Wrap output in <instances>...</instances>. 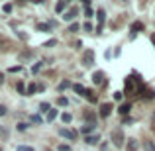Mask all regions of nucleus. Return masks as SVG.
Wrapping results in <instances>:
<instances>
[{"instance_id":"nucleus-1","label":"nucleus","mask_w":155,"mask_h":151,"mask_svg":"<svg viewBox=\"0 0 155 151\" xmlns=\"http://www.w3.org/2000/svg\"><path fill=\"white\" fill-rule=\"evenodd\" d=\"M112 143L116 145V147H122V145H124V133H122L120 130H114L112 132Z\"/></svg>"},{"instance_id":"nucleus-2","label":"nucleus","mask_w":155,"mask_h":151,"mask_svg":"<svg viewBox=\"0 0 155 151\" xmlns=\"http://www.w3.org/2000/svg\"><path fill=\"white\" fill-rule=\"evenodd\" d=\"M83 63L87 65V67H91V65L94 63V53H92L91 49H88V51H84V55H83Z\"/></svg>"},{"instance_id":"nucleus-3","label":"nucleus","mask_w":155,"mask_h":151,"mask_svg":"<svg viewBox=\"0 0 155 151\" xmlns=\"http://www.w3.org/2000/svg\"><path fill=\"white\" fill-rule=\"evenodd\" d=\"M110 112H112V104H110V102H106V104H100V116H102V118H108Z\"/></svg>"},{"instance_id":"nucleus-4","label":"nucleus","mask_w":155,"mask_h":151,"mask_svg":"<svg viewBox=\"0 0 155 151\" xmlns=\"http://www.w3.org/2000/svg\"><path fill=\"white\" fill-rule=\"evenodd\" d=\"M59 133H61L63 137H67V140H75V137H77V133H75V132H71V130H67V128H61V130H59Z\"/></svg>"},{"instance_id":"nucleus-5","label":"nucleus","mask_w":155,"mask_h":151,"mask_svg":"<svg viewBox=\"0 0 155 151\" xmlns=\"http://www.w3.org/2000/svg\"><path fill=\"white\" fill-rule=\"evenodd\" d=\"M92 83H94V84H102L104 83V73L102 71H96L94 75H92Z\"/></svg>"},{"instance_id":"nucleus-6","label":"nucleus","mask_w":155,"mask_h":151,"mask_svg":"<svg viewBox=\"0 0 155 151\" xmlns=\"http://www.w3.org/2000/svg\"><path fill=\"white\" fill-rule=\"evenodd\" d=\"M77 12H79L77 8H71L69 12H65V14H63V20H65V22H71V20H73V18L77 16Z\"/></svg>"},{"instance_id":"nucleus-7","label":"nucleus","mask_w":155,"mask_h":151,"mask_svg":"<svg viewBox=\"0 0 155 151\" xmlns=\"http://www.w3.org/2000/svg\"><path fill=\"white\" fill-rule=\"evenodd\" d=\"M94 128H96L94 124H87V126H83V128H81V133H84V136H88V133H91V132H92Z\"/></svg>"},{"instance_id":"nucleus-8","label":"nucleus","mask_w":155,"mask_h":151,"mask_svg":"<svg viewBox=\"0 0 155 151\" xmlns=\"http://www.w3.org/2000/svg\"><path fill=\"white\" fill-rule=\"evenodd\" d=\"M73 90H75L77 94H83V96L87 94V88H84L83 84H73Z\"/></svg>"},{"instance_id":"nucleus-9","label":"nucleus","mask_w":155,"mask_h":151,"mask_svg":"<svg viewBox=\"0 0 155 151\" xmlns=\"http://www.w3.org/2000/svg\"><path fill=\"white\" fill-rule=\"evenodd\" d=\"M84 141H87L88 145H96V143H98V136H87Z\"/></svg>"},{"instance_id":"nucleus-10","label":"nucleus","mask_w":155,"mask_h":151,"mask_svg":"<svg viewBox=\"0 0 155 151\" xmlns=\"http://www.w3.org/2000/svg\"><path fill=\"white\" fill-rule=\"evenodd\" d=\"M96 16H98V30H100V28H102V24H104V10H98V12H96Z\"/></svg>"},{"instance_id":"nucleus-11","label":"nucleus","mask_w":155,"mask_h":151,"mask_svg":"<svg viewBox=\"0 0 155 151\" xmlns=\"http://www.w3.org/2000/svg\"><path fill=\"white\" fill-rule=\"evenodd\" d=\"M126 147H128V151H136L137 149V141L136 140H128V145H126Z\"/></svg>"},{"instance_id":"nucleus-12","label":"nucleus","mask_w":155,"mask_h":151,"mask_svg":"<svg viewBox=\"0 0 155 151\" xmlns=\"http://www.w3.org/2000/svg\"><path fill=\"white\" fill-rule=\"evenodd\" d=\"M61 120H63V124H71V120H73V116L69 112H63L61 114Z\"/></svg>"},{"instance_id":"nucleus-13","label":"nucleus","mask_w":155,"mask_h":151,"mask_svg":"<svg viewBox=\"0 0 155 151\" xmlns=\"http://www.w3.org/2000/svg\"><path fill=\"white\" fill-rule=\"evenodd\" d=\"M84 120L88 122V124H94V120H96V116L92 112H84Z\"/></svg>"},{"instance_id":"nucleus-14","label":"nucleus","mask_w":155,"mask_h":151,"mask_svg":"<svg viewBox=\"0 0 155 151\" xmlns=\"http://www.w3.org/2000/svg\"><path fill=\"white\" fill-rule=\"evenodd\" d=\"M65 8H67V2H63V0H59V2L55 4V10H57V12H63Z\"/></svg>"},{"instance_id":"nucleus-15","label":"nucleus","mask_w":155,"mask_h":151,"mask_svg":"<svg viewBox=\"0 0 155 151\" xmlns=\"http://www.w3.org/2000/svg\"><path fill=\"white\" fill-rule=\"evenodd\" d=\"M130 110H132V104H122L120 106V114H124V116L130 112Z\"/></svg>"},{"instance_id":"nucleus-16","label":"nucleus","mask_w":155,"mask_h":151,"mask_svg":"<svg viewBox=\"0 0 155 151\" xmlns=\"http://www.w3.org/2000/svg\"><path fill=\"white\" fill-rule=\"evenodd\" d=\"M55 118H57V110H49V112H47V120H49V122H53V120H55Z\"/></svg>"},{"instance_id":"nucleus-17","label":"nucleus","mask_w":155,"mask_h":151,"mask_svg":"<svg viewBox=\"0 0 155 151\" xmlns=\"http://www.w3.org/2000/svg\"><path fill=\"white\" fill-rule=\"evenodd\" d=\"M143 147H145V151H155V143L153 141H145Z\"/></svg>"},{"instance_id":"nucleus-18","label":"nucleus","mask_w":155,"mask_h":151,"mask_svg":"<svg viewBox=\"0 0 155 151\" xmlns=\"http://www.w3.org/2000/svg\"><path fill=\"white\" fill-rule=\"evenodd\" d=\"M69 87H73L71 80H63V83L59 84V90H65V88H69Z\"/></svg>"},{"instance_id":"nucleus-19","label":"nucleus","mask_w":155,"mask_h":151,"mask_svg":"<svg viewBox=\"0 0 155 151\" xmlns=\"http://www.w3.org/2000/svg\"><path fill=\"white\" fill-rule=\"evenodd\" d=\"M16 90L22 92V94H26V84H24V83H18V84H16Z\"/></svg>"},{"instance_id":"nucleus-20","label":"nucleus","mask_w":155,"mask_h":151,"mask_svg":"<svg viewBox=\"0 0 155 151\" xmlns=\"http://www.w3.org/2000/svg\"><path fill=\"white\" fill-rule=\"evenodd\" d=\"M57 104H59V106H67V104H69V100L65 98V96H59V98H57Z\"/></svg>"},{"instance_id":"nucleus-21","label":"nucleus","mask_w":155,"mask_h":151,"mask_svg":"<svg viewBox=\"0 0 155 151\" xmlns=\"http://www.w3.org/2000/svg\"><path fill=\"white\" fill-rule=\"evenodd\" d=\"M16 151H34V147H30V145H18Z\"/></svg>"},{"instance_id":"nucleus-22","label":"nucleus","mask_w":155,"mask_h":151,"mask_svg":"<svg viewBox=\"0 0 155 151\" xmlns=\"http://www.w3.org/2000/svg\"><path fill=\"white\" fill-rule=\"evenodd\" d=\"M39 31H49V24H38Z\"/></svg>"},{"instance_id":"nucleus-23","label":"nucleus","mask_w":155,"mask_h":151,"mask_svg":"<svg viewBox=\"0 0 155 151\" xmlns=\"http://www.w3.org/2000/svg\"><path fill=\"white\" fill-rule=\"evenodd\" d=\"M39 108H41V112H49V110H51V106L47 104V102H41V104H39Z\"/></svg>"},{"instance_id":"nucleus-24","label":"nucleus","mask_w":155,"mask_h":151,"mask_svg":"<svg viewBox=\"0 0 155 151\" xmlns=\"http://www.w3.org/2000/svg\"><path fill=\"white\" fill-rule=\"evenodd\" d=\"M141 28H143V24L141 22H136V24H132V30L136 31V30H141Z\"/></svg>"},{"instance_id":"nucleus-25","label":"nucleus","mask_w":155,"mask_h":151,"mask_svg":"<svg viewBox=\"0 0 155 151\" xmlns=\"http://www.w3.org/2000/svg\"><path fill=\"white\" fill-rule=\"evenodd\" d=\"M79 24H71V26H69V31H79Z\"/></svg>"},{"instance_id":"nucleus-26","label":"nucleus","mask_w":155,"mask_h":151,"mask_svg":"<svg viewBox=\"0 0 155 151\" xmlns=\"http://www.w3.org/2000/svg\"><path fill=\"white\" fill-rule=\"evenodd\" d=\"M57 149H59V151H71V147H69V145H65V143H61Z\"/></svg>"},{"instance_id":"nucleus-27","label":"nucleus","mask_w":155,"mask_h":151,"mask_svg":"<svg viewBox=\"0 0 155 151\" xmlns=\"http://www.w3.org/2000/svg\"><path fill=\"white\" fill-rule=\"evenodd\" d=\"M2 10L6 12V14H10V12H12V4H4V8H2Z\"/></svg>"},{"instance_id":"nucleus-28","label":"nucleus","mask_w":155,"mask_h":151,"mask_svg":"<svg viewBox=\"0 0 155 151\" xmlns=\"http://www.w3.org/2000/svg\"><path fill=\"white\" fill-rule=\"evenodd\" d=\"M84 14H87V18H92V16H94V12H92L91 8H87V10H84Z\"/></svg>"},{"instance_id":"nucleus-29","label":"nucleus","mask_w":155,"mask_h":151,"mask_svg":"<svg viewBox=\"0 0 155 151\" xmlns=\"http://www.w3.org/2000/svg\"><path fill=\"white\" fill-rule=\"evenodd\" d=\"M122 96H124V92H114V100H122Z\"/></svg>"},{"instance_id":"nucleus-30","label":"nucleus","mask_w":155,"mask_h":151,"mask_svg":"<svg viewBox=\"0 0 155 151\" xmlns=\"http://www.w3.org/2000/svg\"><path fill=\"white\" fill-rule=\"evenodd\" d=\"M20 71H22V67H20V65H18V67H10V73H20Z\"/></svg>"},{"instance_id":"nucleus-31","label":"nucleus","mask_w":155,"mask_h":151,"mask_svg":"<svg viewBox=\"0 0 155 151\" xmlns=\"http://www.w3.org/2000/svg\"><path fill=\"white\" fill-rule=\"evenodd\" d=\"M31 122H34V124H39V122H41V118H39V116H31Z\"/></svg>"},{"instance_id":"nucleus-32","label":"nucleus","mask_w":155,"mask_h":151,"mask_svg":"<svg viewBox=\"0 0 155 151\" xmlns=\"http://www.w3.org/2000/svg\"><path fill=\"white\" fill-rule=\"evenodd\" d=\"M83 28H84V30H87V31H92V26H91V22H87V24H84Z\"/></svg>"},{"instance_id":"nucleus-33","label":"nucleus","mask_w":155,"mask_h":151,"mask_svg":"<svg viewBox=\"0 0 155 151\" xmlns=\"http://www.w3.org/2000/svg\"><path fill=\"white\" fill-rule=\"evenodd\" d=\"M55 43H57V39H49V41L45 43V47H51V45H55Z\"/></svg>"},{"instance_id":"nucleus-34","label":"nucleus","mask_w":155,"mask_h":151,"mask_svg":"<svg viewBox=\"0 0 155 151\" xmlns=\"http://www.w3.org/2000/svg\"><path fill=\"white\" fill-rule=\"evenodd\" d=\"M18 130H20V132H24V130H28V124H18Z\"/></svg>"},{"instance_id":"nucleus-35","label":"nucleus","mask_w":155,"mask_h":151,"mask_svg":"<svg viewBox=\"0 0 155 151\" xmlns=\"http://www.w3.org/2000/svg\"><path fill=\"white\" fill-rule=\"evenodd\" d=\"M4 114H6V106L0 104V116H4Z\"/></svg>"},{"instance_id":"nucleus-36","label":"nucleus","mask_w":155,"mask_h":151,"mask_svg":"<svg viewBox=\"0 0 155 151\" xmlns=\"http://www.w3.org/2000/svg\"><path fill=\"white\" fill-rule=\"evenodd\" d=\"M39 69H41V63H38V65H35V67H34V69H31V71H34V73H38V71H39Z\"/></svg>"},{"instance_id":"nucleus-37","label":"nucleus","mask_w":155,"mask_h":151,"mask_svg":"<svg viewBox=\"0 0 155 151\" xmlns=\"http://www.w3.org/2000/svg\"><path fill=\"white\" fill-rule=\"evenodd\" d=\"M4 83V75H2V73H0V84H2Z\"/></svg>"},{"instance_id":"nucleus-38","label":"nucleus","mask_w":155,"mask_h":151,"mask_svg":"<svg viewBox=\"0 0 155 151\" xmlns=\"http://www.w3.org/2000/svg\"><path fill=\"white\" fill-rule=\"evenodd\" d=\"M0 151H2V149H0Z\"/></svg>"}]
</instances>
